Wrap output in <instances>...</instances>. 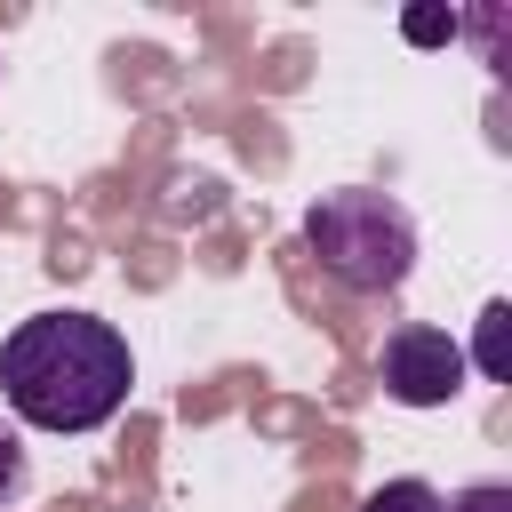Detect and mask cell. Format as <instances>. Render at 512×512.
Listing matches in <instances>:
<instances>
[{"instance_id":"6da1fadb","label":"cell","mask_w":512,"mask_h":512,"mask_svg":"<svg viewBox=\"0 0 512 512\" xmlns=\"http://www.w3.org/2000/svg\"><path fill=\"white\" fill-rule=\"evenodd\" d=\"M128 336L96 312H32L0 336V400L32 432H96L128 408Z\"/></svg>"},{"instance_id":"7a4b0ae2","label":"cell","mask_w":512,"mask_h":512,"mask_svg":"<svg viewBox=\"0 0 512 512\" xmlns=\"http://www.w3.org/2000/svg\"><path fill=\"white\" fill-rule=\"evenodd\" d=\"M304 248L320 256L328 280H344L352 296H392L408 272H416V224L392 192H368V184H344V192H320L304 208Z\"/></svg>"},{"instance_id":"3957f363","label":"cell","mask_w":512,"mask_h":512,"mask_svg":"<svg viewBox=\"0 0 512 512\" xmlns=\"http://www.w3.org/2000/svg\"><path fill=\"white\" fill-rule=\"evenodd\" d=\"M376 376H384V392L400 400V408H448L456 392H464V344L448 336V328H432V320H408V328H392L384 336V360H376Z\"/></svg>"},{"instance_id":"277c9868","label":"cell","mask_w":512,"mask_h":512,"mask_svg":"<svg viewBox=\"0 0 512 512\" xmlns=\"http://www.w3.org/2000/svg\"><path fill=\"white\" fill-rule=\"evenodd\" d=\"M504 328H512V304H504V296H496V304H488V312H480V352H472V360H480V376H488V384H504V376H512V360H504ZM472 360H464V368H472Z\"/></svg>"},{"instance_id":"5b68a950","label":"cell","mask_w":512,"mask_h":512,"mask_svg":"<svg viewBox=\"0 0 512 512\" xmlns=\"http://www.w3.org/2000/svg\"><path fill=\"white\" fill-rule=\"evenodd\" d=\"M360 512H440V488L432 480H384L360 496Z\"/></svg>"},{"instance_id":"8992f818","label":"cell","mask_w":512,"mask_h":512,"mask_svg":"<svg viewBox=\"0 0 512 512\" xmlns=\"http://www.w3.org/2000/svg\"><path fill=\"white\" fill-rule=\"evenodd\" d=\"M440 512H512V488H504V480H480V488L440 496Z\"/></svg>"},{"instance_id":"52a82bcc","label":"cell","mask_w":512,"mask_h":512,"mask_svg":"<svg viewBox=\"0 0 512 512\" xmlns=\"http://www.w3.org/2000/svg\"><path fill=\"white\" fill-rule=\"evenodd\" d=\"M16 488H24V440H16L8 424H0V504H8Z\"/></svg>"},{"instance_id":"ba28073f","label":"cell","mask_w":512,"mask_h":512,"mask_svg":"<svg viewBox=\"0 0 512 512\" xmlns=\"http://www.w3.org/2000/svg\"><path fill=\"white\" fill-rule=\"evenodd\" d=\"M456 16H408V40H448Z\"/></svg>"}]
</instances>
